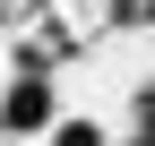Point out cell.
Masks as SVG:
<instances>
[{"label":"cell","instance_id":"cell-1","mask_svg":"<svg viewBox=\"0 0 155 146\" xmlns=\"http://www.w3.org/2000/svg\"><path fill=\"white\" fill-rule=\"evenodd\" d=\"M52 120H61V86H52V69L9 78V95H0V129H9V138H43Z\"/></svg>","mask_w":155,"mask_h":146},{"label":"cell","instance_id":"cell-2","mask_svg":"<svg viewBox=\"0 0 155 146\" xmlns=\"http://www.w3.org/2000/svg\"><path fill=\"white\" fill-rule=\"evenodd\" d=\"M43 146H112V138H104V120H52Z\"/></svg>","mask_w":155,"mask_h":146}]
</instances>
